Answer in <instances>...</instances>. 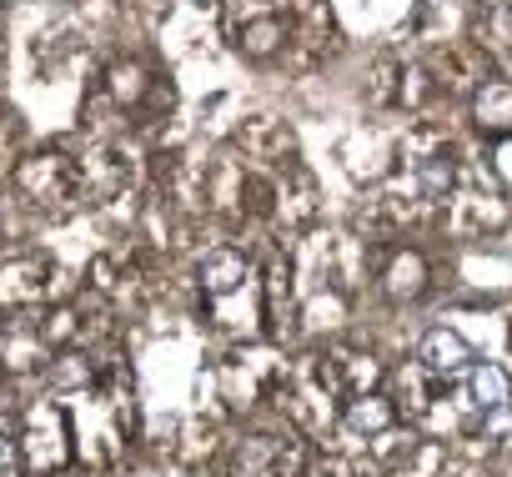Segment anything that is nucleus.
Masks as SVG:
<instances>
[{"label": "nucleus", "instance_id": "f03ea898", "mask_svg": "<svg viewBox=\"0 0 512 477\" xmlns=\"http://www.w3.org/2000/svg\"><path fill=\"white\" fill-rule=\"evenodd\" d=\"M422 362H427V372H462L467 362H472V347L457 337V332H447V327H437V332H427L422 337Z\"/></svg>", "mask_w": 512, "mask_h": 477}, {"label": "nucleus", "instance_id": "7ed1b4c3", "mask_svg": "<svg viewBox=\"0 0 512 477\" xmlns=\"http://www.w3.org/2000/svg\"><path fill=\"white\" fill-rule=\"evenodd\" d=\"M477 126L482 131H512V86L507 81H487L477 91Z\"/></svg>", "mask_w": 512, "mask_h": 477}, {"label": "nucleus", "instance_id": "20e7f679", "mask_svg": "<svg viewBox=\"0 0 512 477\" xmlns=\"http://www.w3.org/2000/svg\"><path fill=\"white\" fill-rule=\"evenodd\" d=\"M246 277V262L236 257V252H211L206 262H201V282H206V292H231L236 282Z\"/></svg>", "mask_w": 512, "mask_h": 477}, {"label": "nucleus", "instance_id": "f257e3e1", "mask_svg": "<svg viewBox=\"0 0 512 477\" xmlns=\"http://www.w3.org/2000/svg\"><path fill=\"white\" fill-rule=\"evenodd\" d=\"M502 402H507V377H502V367L477 362V367L467 372V407H462V422H467V427H482Z\"/></svg>", "mask_w": 512, "mask_h": 477}, {"label": "nucleus", "instance_id": "39448f33", "mask_svg": "<svg viewBox=\"0 0 512 477\" xmlns=\"http://www.w3.org/2000/svg\"><path fill=\"white\" fill-rule=\"evenodd\" d=\"M347 422H352L357 432H382V427L392 422V412H387V402H382V397H362V402L347 412Z\"/></svg>", "mask_w": 512, "mask_h": 477}]
</instances>
